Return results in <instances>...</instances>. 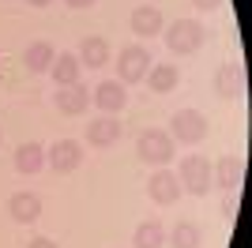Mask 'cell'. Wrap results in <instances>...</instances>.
<instances>
[{
    "label": "cell",
    "instance_id": "6da1fadb",
    "mask_svg": "<svg viewBox=\"0 0 252 248\" xmlns=\"http://www.w3.org/2000/svg\"><path fill=\"white\" fill-rule=\"evenodd\" d=\"M203 38H207V31H203V23H196V19H173L166 27V45H169V53H177V57L196 53L203 45Z\"/></svg>",
    "mask_w": 252,
    "mask_h": 248
},
{
    "label": "cell",
    "instance_id": "7a4b0ae2",
    "mask_svg": "<svg viewBox=\"0 0 252 248\" xmlns=\"http://www.w3.org/2000/svg\"><path fill=\"white\" fill-rule=\"evenodd\" d=\"M151 53L147 45H125V49L117 53V75H121V83H139V79H147L151 72Z\"/></svg>",
    "mask_w": 252,
    "mask_h": 248
},
{
    "label": "cell",
    "instance_id": "3957f363",
    "mask_svg": "<svg viewBox=\"0 0 252 248\" xmlns=\"http://www.w3.org/2000/svg\"><path fill=\"white\" fill-rule=\"evenodd\" d=\"M177 181L189 188L192 196H207L215 177H211V165H207L203 155H185V158H181V177H177Z\"/></svg>",
    "mask_w": 252,
    "mask_h": 248
},
{
    "label": "cell",
    "instance_id": "277c9868",
    "mask_svg": "<svg viewBox=\"0 0 252 248\" xmlns=\"http://www.w3.org/2000/svg\"><path fill=\"white\" fill-rule=\"evenodd\" d=\"M136 155L143 162H155V165H166L173 158V135L158 132V128H147V132H139L136 139Z\"/></svg>",
    "mask_w": 252,
    "mask_h": 248
},
{
    "label": "cell",
    "instance_id": "5b68a950",
    "mask_svg": "<svg viewBox=\"0 0 252 248\" xmlns=\"http://www.w3.org/2000/svg\"><path fill=\"white\" fill-rule=\"evenodd\" d=\"M169 128L177 135V143H189V147H196L200 139H207V117H203L200 109H177L173 121H169Z\"/></svg>",
    "mask_w": 252,
    "mask_h": 248
},
{
    "label": "cell",
    "instance_id": "8992f818",
    "mask_svg": "<svg viewBox=\"0 0 252 248\" xmlns=\"http://www.w3.org/2000/svg\"><path fill=\"white\" fill-rule=\"evenodd\" d=\"M45 162L53 165V173H72V169H79V162H83V143L57 139V143L45 151Z\"/></svg>",
    "mask_w": 252,
    "mask_h": 248
},
{
    "label": "cell",
    "instance_id": "52a82bcc",
    "mask_svg": "<svg viewBox=\"0 0 252 248\" xmlns=\"http://www.w3.org/2000/svg\"><path fill=\"white\" fill-rule=\"evenodd\" d=\"M215 91H219V98H226V102L241 98L245 94V64H237V61L219 64V72H215Z\"/></svg>",
    "mask_w": 252,
    "mask_h": 248
},
{
    "label": "cell",
    "instance_id": "ba28073f",
    "mask_svg": "<svg viewBox=\"0 0 252 248\" xmlns=\"http://www.w3.org/2000/svg\"><path fill=\"white\" fill-rule=\"evenodd\" d=\"M147 196L155 199L158 207L177 203V199H181V181H177V173H169V169H158V173L147 181Z\"/></svg>",
    "mask_w": 252,
    "mask_h": 248
},
{
    "label": "cell",
    "instance_id": "9c48e42d",
    "mask_svg": "<svg viewBox=\"0 0 252 248\" xmlns=\"http://www.w3.org/2000/svg\"><path fill=\"white\" fill-rule=\"evenodd\" d=\"M91 102H94L98 109H105V113H121V109L128 105V91H125V83L105 79V83H98V87H94Z\"/></svg>",
    "mask_w": 252,
    "mask_h": 248
},
{
    "label": "cell",
    "instance_id": "30bf717a",
    "mask_svg": "<svg viewBox=\"0 0 252 248\" xmlns=\"http://www.w3.org/2000/svg\"><path fill=\"white\" fill-rule=\"evenodd\" d=\"M211 177H215V185L222 188V192H237L245 181V158L241 155H226L219 162V169H211Z\"/></svg>",
    "mask_w": 252,
    "mask_h": 248
},
{
    "label": "cell",
    "instance_id": "8fae6325",
    "mask_svg": "<svg viewBox=\"0 0 252 248\" xmlns=\"http://www.w3.org/2000/svg\"><path fill=\"white\" fill-rule=\"evenodd\" d=\"M87 105H91V91H87L83 83L57 87V109H61L64 117H79V113H87Z\"/></svg>",
    "mask_w": 252,
    "mask_h": 248
},
{
    "label": "cell",
    "instance_id": "7c38bea8",
    "mask_svg": "<svg viewBox=\"0 0 252 248\" xmlns=\"http://www.w3.org/2000/svg\"><path fill=\"white\" fill-rule=\"evenodd\" d=\"M121 139V121L117 117H94L87 121V143L91 147H113Z\"/></svg>",
    "mask_w": 252,
    "mask_h": 248
},
{
    "label": "cell",
    "instance_id": "4fadbf2b",
    "mask_svg": "<svg viewBox=\"0 0 252 248\" xmlns=\"http://www.w3.org/2000/svg\"><path fill=\"white\" fill-rule=\"evenodd\" d=\"M8 215L15 218V222H23V226H31V222L42 218V199L34 196V192H15V196L8 199Z\"/></svg>",
    "mask_w": 252,
    "mask_h": 248
},
{
    "label": "cell",
    "instance_id": "5bb4252c",
    "mask_svg": "<svg viewBox=\"0 0 252 248\" xmlns=\"http://www.w3.org/2000/svg\"><path fill=\"white\" fill-rule=\"evenodd\" d=\"M49 72H53V83H57V87H72V83H79L83 64H79L75 53H57L53 64H49Z\"/></svg>",
    "mask_w": 252,
    "mask_h": 248
},
{
    "label": "cell",
    "instance_id": "9a60e30c",
    "mask_svg": "<svg viewBox=\"0 0 252 248\" xmlns=\"http://www.w3.org/2000/svg\"><path fill=\"white\" fill-rule=\"evenodd\" d=\"M132 34H139V38H155V34H162V11L158 8H147V4H139L136 11H132Z\"/></svg>",
    "mask_w": 252,
    "mask_h": 248
},
{
    "label": "cell",
    "instance_id": "2e32d148",
    "mask_svg": "<svg viewBox=\"0 0 252 248\" xmlns=\"http://www.w3.org/2000/svg\"><path fill=\"white\" fill-rule=\"evenodd\" d=\"M75 57H79V64H87V68H105V64H109V41L91 34V38H83V45H79Z\"/></svg>",
    "mask_w": 252,
    "mask_h": 248
},
{
    "label": "cell",
    "instance_id": "e0dca14e",
    "mask_svg": "<svg viewBox=\"0 0 252 248\" xmlns=\"http://www.w3.org/2000/svg\"><path fill=\"white\" fill-rule=\"evenodd\" d=\"M181 83V72H177V64H151V72H147V87L155 94H166L173 91Z\"/></svg>",
    "mask_w": 252,
    "mask_h": 248
},
{
    "label": "cell",
    "instance_id": "ac0fdd59",
    "mask_svg": "<svg viewBox=\"0 0 252 248\" xmlns=\"http://www.w3.org/2000/svg\"><path fill=\"white\" fill-rule=\"evenodd\" d=\"M45 165V147L42 143H23L19 151H15V169H19V173H38V169H42Z\"/></svg>",
    "mask_w": 252,
    "mask_h": 248
},
{
    "label": "cell",
    "instance_id": "d6986e66",
    "mask_svg": "<svg viewBox=\"0 0 252 248\" xmlns=\"http://www.w3.org/2000/svg\"><path fill=\"white\" fill-rule=\"evenodd\" d=\"M23 64H27V72H49V64H53V45H49V41H34V45H27Z\"/></svg>",
    "mask_w": 252,
    "mask_h": 248
},
{
    "label": "cell",
    "instance_id": "ffe728a7",
    "mask_svg": "<svg viewBox=\"0 0 252 248\" xmlns=\"http://www.w3.org/2000/svg\"><path fill=\"white\" fill-rule=\"evenodd\" d=\"M203 233L196 222H177V226L169 229V248H200Z\"/></svg>",
    "mask_w": 252,
    "mask_h": 248
},
{
    "label": "cell",
    "instance_id": "44dd1931",
    "mask_svg": "<svg viewBox=\"0 0 252 248\" xmlns=\"http://www.w3.org/2000/svg\"><path fill=\"white\" fill-rule=\"evenodd\" d=\"M132 245H136V248H162V245H166V229H162L155 218H151V222H143V226L136 229Z\"/></svg>",
    "mask_w": 252,
    "mask_h": 248
},
{
    "label": "cell",
    "instance_id": "7402d4cb",
    "mask_svg": "<svg viewBox=\"0 0 252 248\" xmlns=\"http://www.w3.org/2000/svg\"><path fill=\"white\" fill-rule=\"evenodd\" d=\"M237 211H241V188H237V192H226V199H222V218H226V222H233Z\"/></svg>",
    "mask_w": 252,
    "mask_h": 248
},
{
    "label": "cell",
    "instance_id": "603a6c76",
    "mask_svg": "<svg viewBox=\"0 0 252 248\" xmlns=\"http://www.w3.org/2000/svg\"><path fill=\"white\" fill-rule=\"evenodd\" d=\"M192 8L196 11H215V8H222V0H192Z\"/></svg>",
    "mask_w": 252,
    "mask_h": 248
},
{
    "label": "cell",
    "instance_id": "cb8c5ba5",
    "mask_svg": "<svg viewBox=\"0 0 252 248\" xmlns=\"http://www.w3.org/2000/svg\"><path fill=\"white\" fill-rule=\"evenodd\" d=\"M27 248H57V245H53L49 237H31V241H27Z\"/></svg>",
    "mask_w": 252,
    "mask_h": 248
},
{
    "label": "cell",
    "instance_id": "d4e9b609",
    "mask_svg": "<svg viewBox=\"0 0 252 248\" xmlns=\"http://www.w3.org/2000/svg\"><path fill=\"white\" fill-rule=\"evenodd\" d=\"M68 8H91V4H98V0H64Z\"/></svg>",
    "mask_w": 252,
    "mask_h": 248
},
{
    "label": "cell",
    "instance_id": "484cf974",
    "mask_svg": "<svg viewBox=\"0 0 252 248\" xmlns=\"http://www.w3.org/2000/svg\"><path fill=\"white\" fill-rule=\"evenodd\" d=\"M27 4H34V8H45V4H53V0H27Z\"/></svg>",
    "mask_w": 252,
    "mask_h": 248
}]
</instances>
